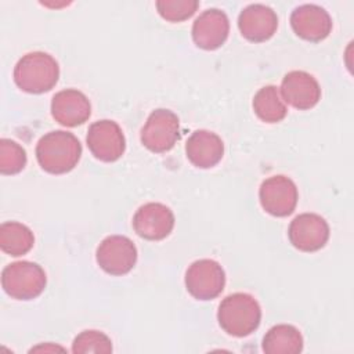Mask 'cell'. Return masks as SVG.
I'll return each mask as SVG.
<instances>
[{
  "label": "cell",
  "mask_w": 354,
  "mask_h": 354,
  "mask_svg": "<svg viewBox=\"0 0 354 354\" xmlns=\"http://www.w3.org/2000/svg\"><path fill=\"white\" fill-rule=\"evenodd\" d=\"M82 156V144L69 131L54 130L46 133L36 145V159L50 174H65L76 167Z\"/></svg>",
  "instance_id": "1"
},
{
  "label": "cell",
  "mask_w": 354,
  "mask_h": 354,
  "mask_svg": "<svg viewBox=\"0 0 354 354\" xmlns=\"http://www.w3.org/2000/svg\"><path fill=\"white\" fill-rule=\"evenodd\" d=\"M217 321L227 335L245 337L259 328L261 308L252 295L242 292L232 293L220 303Z\"/></svg>",
  "instance_id": "2"
},
{
  "label": "cell",
  "mask_w": 354,
  "mask_h": 354,
  "mask_svg": "<svg viewBox=\"0 0 354 354\" xmlns=\"http://www.w3.org/2000/svg\"><path fill=\"white\" fill-rule=\"evenodd\" d=\"M15 84L26 93L41 94L50 91L58 82L59 66L54 57L43 51L22 55L14 68Z\"/></svg>",
  "instance_id": "3"
},
{
  "label": "cell",
  "mask_w": 354,
  "mask_h": 354,
  "mask_svg": "<svg viewBox=\"0 0 354 354\" xmlns=\"http://www.w3.org/2000/svg\"><path fill=\"white\" fill-rule=\"evenodd\" d=\"M44 270L33 261H15L4 267L1 286L15 300H32L40 296L46 288Z\"/></svg>",
  "instance_id": "4"
},
{
  "label": "cell",
  "mask_w": 354,
  "mask_h": 354,
  "mask_svg": "<svg viewBox=\"0 0 354 354\" xmlns=\"http://www.w3.org/2000/svg\"><path fill=\"white\" fill-rule=\"evenodd\" d=\"M142 145L155 153L170 151L180 140V120L170 109L159 108L151 112L141 129Z\"/></svg>",
  "instance_id": "5"
},
{
  "label": "cell",
  "mask_w": 354,
  "mask_h": 354,
  "mask_svg": "<svg viewBox=\"0 0 354 354\" xmlns=\"http://www.w3.org/2000/svg\"><path fill=\"white\" fill-rule=\"evenodd\" d=\"M224 286L225 272L216 260H196L185 271V288L196 300L216 299Z\"/></svg>",
  "instance_id": "6"
},
{
  "label": "cell",
  "mask_w": 354,
  "mask_h": 354,
  "mask_svg": "<svg viewBox=\"0 0 354 354\" xmlns=\"http://www.w3.org/2000/svg\"><path fill=\"white\" fill-rule=\"evenodd\" d=\"M95 260L106 274L124 275L136 266L137 248L124 235H109L98 245Z\"/></svg>",
  "instance_id": "7"
},
{
  "label": "cell",
  "mask_w": 354,
  "mask_h": 354,
  "mask_svg": "<svg viewBox=\"0 0 354 354\" xmlns=\"http://www.w3.org/2000/svg\"><path fill=\"white\" fill-rule=\"evenodd\" d=\"M86 142L94 158L106 163L118 160L126 149V140L120 126L109 119L94 122L88 127Z\"/></svg>",
  "instance_id": "8"
},
{
  "label": "cell",
  "mask_w": 354,
  "mask_h": 354,
  "mask_svg": "<svg viewBox=\"0 0 354 354\" xmlns=\"http://www.w3.org/2000/svg\"><path fill=\"white\" fill-rule=\"evenodd\" d=\"M261 207L271 216L286 217L293 213L297 205V187L286 176L278 174L266 178L259 189Z\"/></svg>",
  "instance_id": "9"
},
{
  "label": "cell",
  "mask_w": 354,
  "mask_h": 354,
  "mask_svg": "<svg viewBox=\"0 0 354 354\" xmlns=\"http://www.w3.org/2000/svg\"><path fill=\"white\" fill-rule=\"evenodd\" d=\"M288 236L296 249L307 253L317 252L329 239V225L319 214L301 213L290 221Z\"/></svg>",
  "instance_id": "10"
},
{
  "label": "cell",
  "mask_w": 354,
  "mask_h": 354,
  "mask_svg": "<svg viewBox=\"0 0 354 354\" xmlns=\"http://www.w3.org/2000/svg\"><path fill=\"white\" fill-rule=\"evenodd\" d=\"M133 228L138 236L147 241H162L174 228V214L163 203L148 202L134 213Z\"/></svg>",
  "instance_id": "11"
},
{
  "label": "cell",
  "mask_w": 354,
  "mask_h": 354,
  "mask_svg": "<svg viewBox=\"0 0 354 354\" xmlns=\"http://www.w3.org/2000/svg\"><path fill=\"white\" fill-rule=\"evenodd\" d=\"M332 18L329 12L317 4H301L290 14V26L293 32L313 43L326 39L332 30Z\"/></svg>",
  "instance_id": "12"
},
{
  "label": "cell",
  "mask_w": 354,
  "mask_h": 354,
  "mask_svg": "<svg viewBox=\"0 0 354 354\" xmlns=\"http://www.w3.org/2000/svg\"><path fill=\"white\" fill-rule=\"evenodd\" d=\"M281 97L290 106L306 111L314 108L321 100V87L313 75L304 71H292L282 79Z\"/></svg>",
  "instance_id": "13"
},
{
  "label": "cell",
  "mask_w": 354,
  "mask_h": 354,
  "mask_svg": "<svg viewBox=\"0 0 354 354\" xmlns=\"http://www.w3.org/2000/svg\"><path fill=\"white\" fill-rule=\"evenodd\" d=\"M238 28L246 40L261 43L271 39L277 32L278 17L277 12L266 4H249L238 17Z\"/></svg>",
  "instance_id": "14"
},
{
  "label": "cell",
  "mask_w": 354,
  "mask_h": 354,
  "mask_svg": "<svg viewBox=\"0 0 354 354\" xmlns=\"http://www.w3.org/2000/svg\"><path fill=\"white\" fill-rule=\"evenodd\" d=\"M230 33V21L224 11L209 8L199 14L192 25V40L202 50L221 47Z\"/></svg>",
  "instance_id": "15"
},
{
  "label": "cell",
  "mask_w": 354,
  "mask_h": 354,
  "mask_svg": "<svg viewBox=\"0 0 354 354\" xmlns=\"http://www.w3.org/2000/svg\"><path fill=\"white\" fill-rule=\"evenodd\" d=\"M91 115L88 98L76 88L58 91L51 100V116L65 127L83 124Z\"/></svg>",
  "instance_id": "16"
},
{
  "label": "cell",
  "mask_w": 354,
  "mask_h": 354,
  "mask_svg": "<svg viewBox=\"0 0 354 354\" xmlns=\"http://www.w3.org/2000/svg\"><path fill=\"white\" fill-rule=\"evenodd\" d=\"M185 153L195 167L210 169L223 159L224 142L213 131L196 130L185 144Z\"/></svg>",
  "instance_id": "17"
},
{
  "label": "cell",
  "mask_w": 354,
  "mask_h": 354,
  "mask_svg": "<svg viewBox=\"0 0 354 354\" xmlns=\"http://www.w3.org/2000/svg\"><path fill=\"white\" fill-rule=\"evenodd\" d=\"M301 350L303 336L293 325H275L263 337V351L266 354H297Z\"/></svg>",
  "instance_id": "18"
},
{
  "label": "cell",
  "mask_w": 354,
  "mask_h": 354,
  "mask_svg": "<svg viewBox=\"0 0 354 354\" xmlns=\"http://www.w3.org/2000/svg\"><path fill=\"white\" fill-rule=\"evenodd\" d=\"M35 245V235L29 227L18 221L0 225V248L4 253L18 257L26 254Z\"/></svg>",
  "instance_id": "19"
},
{
  "label": "cell",
  "mask_w": 354,
  "mask_h": 354,
  "mask_svg": "<svg viewBox=\"0 0 354 354\" xmlns=\"http://www.w3.org/2000/svg\"><path fill=\"white\" fill-rule=\"evenodd\" d=\"M252 105L256 116L266 123H278L288 113V108L278 87L272 84L261 87L254 94Z\"/></svg>",
  "instance_id": "20"
},
{
  "label": "cell",
  "mask_w": 354,
  "mask_h": 354,
  "mask_svg": "<svg viewBox=\"0 0 354 354\" xmlns=\"http://www.w3.org/2000/svg\"><path fill=\"white\" fill-rule=\"evenodd\" d=\"M26 151L14 140H0V173L12 176L22 171L26 166Z\"/></svg>",
  "instance_id": "21"
},
{
  "label": "cell",
  "mask_w": 354,
  "mask_h": 354,
  "mask_svg": "<svg viewBox=\"0 0 354 354\" xmlns=\"http://www.w3.org/2000/svg\"><path fill=\"white\" fill-rule=\"evenodd\" d=\"M72 351L75 354L84 353H111L112 340L101 330L87 329L80 332L72 343Z\"/></svg>",
  "instance_id": "22"
},
{
  "label": "cell",
  "mask_w": 354,
  "mask_h": 354,
  "mask_svg": "<svg viewBox=\"0 0 354 354\" xmlns=\"http://www.w3.org/2000/svg\"><path fill=\"white\" fill-rule=\"evenodd\" d=\"M199 7L196 0H158L156 10L159 15L169 22H181L195 14Z\"/></svg>",
  "instance_id": "23"
}]
</instances>
